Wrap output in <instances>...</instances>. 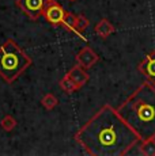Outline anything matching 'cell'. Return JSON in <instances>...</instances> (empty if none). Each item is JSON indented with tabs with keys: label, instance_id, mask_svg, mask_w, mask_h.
Returning <instances> with one entry per match:
<instances>
[{
	"label": "cell",
	"instance_id": "cell-1",
	"mask_svg": "<svg viewBox=\"0 0 155 156\" xmlns=\"http://www.w3.org/2000/svg\"><path fill=\"white\" fill-rule=\"evenodd\" d=\"M75 140L91 156H124L142 141L110 105L101 107L76 132Z\"/></svg>",
	"mask_w": 155,
	"mask_h": 156
},
{
	"label": "cell",
	"instance_id": "cell-10",
	"mask_svg": "<svg viewBox=\"0 0 155 156\" xmlns=\"http://www.w3.org/2000/svg\"><path fill=\"white\" fill-rule=\"evenodd\" d=\"M140 154L144 156H155V139L146 140V141H140Z\"/></svg>",
	"mask_w": 155,
	"mask_h": 156
},
{
	"label": "cell",
	"instance_id": "cell-15",
	"mask_svg": "<svg viewBox=\"0 0 155 156\" xmlns=\"http://www.w3.org/2000/svg\"><path fill=\"white\" fill-rule=\"evenodd\" d=\"M70 2H76V0H70Z\"/></svg>",
	"mask_w": 155,
	"mask_h": 156
},
{
	"label": "cell",
	"instance_id": "cell-12",
	"mask_svg": "<svg viewBox=\"0 0 155 156\" xmlns=\"http://www.w3.org/2000/svg\"><path fill=\"white\" fill-rule=\"evenodd\" d=\"M59 86H60V88L63 90V91L65 92V94H72L74 91H76V90H79V87H78L75 83L72 82V80L70 79V77L65 75L64 77L59 82Z\"/></svg>",
	"mask_w": 155,
	"mask_h": 156
},
{
	"label": "cell",
	"instance_id": "cell-2",
	"mask_svg": "<svg viewBox=\"0 0 155 156\" xmlns=\"http://www.w3.org/2000/svg\"><path fill=\"white\" fill-rule=\"evenodd\" d=\"M117 113L142 141L155 139V86L150 82L139 86L117 107Z\"/></svg>",
	"mask_w": 155,
	"mask_h": 156
},
{
	"label": "cell",
	"instance_id": "cell-13",
	"mask_svg": "<svg viewBox=\"0 0 155 156\" xmlns=\"http://www.w3.org/2000/svg\"><path fill=\"white\" fill-rule=\"evenodd\" d=\"M0 126L4 129L5 132H11L14 128L16 126V121H15V118H14L13 115L5 114V115L0 119Z\"/></svg>",
	"mask_w": 155,
	"mask_h": 156
},
{
	"label": "cell",
	"instance_id": "cell-3",
	"mask_svg": "<svg viewBox=\"0 0 155 156\" xmlns=\"http://www.w3.org/2000/svg\"><path fill=\"white\" fill-rule=\"evenodd\" d=\"M29 65H31V58L13 40L0 46V76L7 83L15 82Z\"/></svg>",
	"mask_w": 155,
	"mask_h": 156
},
{
	"label": "cell",
	"instance_id": "cell-5",
	"mask_svg": "<svg viewBox=\"0 0 155 156\" xmlns=\"http://www.w3.org/2000/svg\"><path fill=\"white\" fill-rule=\"evenodd\" d=\"M46 0H16V4L30 19L37 20L44 14Z\"/></svg>",
	"mask_w": 155,
	"mask_h": 156
},
{
	"label": "cell",
	"instance_id": "cell-11",
	"mask_svg": "<svg viewBox=\"0 0 155 156\" xmlns=\"http://www.w3.org/2000/svg\"><path fill=\"white\" fill-rule=\"evenodd\" d=\"M88 26H90V20H88L87 18L83 16V15H76V19H75V33H74V34L82 37V33L85 31Z\"/></svg>",
	"mask_w": 155,
	"mask_h": 156
},
{
	"label": "cell",
	"instance_id": "cell-8",
	"mask_svg": "<svg viewBox=\"0 0 155 156\" xmlns=\"http://www.w3.org/2000/svg\"><path fill=\"white\" fill-rule=\"evenodd\" d=\"M67 76L70 77L71 80H72L75 84L79 87H83L86 84V83L88 82V79H90V76H88V73L86 72V68H83L82 65H75V67H72L70 71H68Z\"/></svg>",
	"mask_w": 155,
	"mask_h": 156
},
{
	"label": "cell",
	"instance_id": "cell-9",
	"mask_svg": "<svg viewBox=\"0 0 155 156\" xmlns=\"http://www.w3.org/2000/svg\"><path fill=\"white\" fill-rule=\"evenodd\" d=\"M94 31H95V34H97L98 37L108 38L110 34L114 33V26H113L108 19H101L99 22L97 23V26H95Z\"/></svg>",
	"mask_w": 155,
	"mask_h": 156
},
{
	"label": "cell",
	"instance_id": "cell-6",
	"mask_svg": "<svg viewBox=\"0 0 155 156\" xmlns=\"http://www.w3.org/2000/svg\"><path fill=\"white\" fill-rule=\"evenodd\" d=\"M138 69L147 77V82L155 86V50L150 52L142 60V62L138 65Z\"/></svg>",
	"mask_w": 155,
	"mask_h": 156
},
{
	"label": "cell",
	"instance_id": "cell-14",
	"mask_svg": "<svg viewBox=\"0 0 155 156\" xmlns=\"http://www.w3.org/2000/svg\"><path fill=\"white\" fill-rule=\"evenodd\" d=\"M41 103L46 110H52L59 105V101L53 94H45L42 97V99H41Z\"/></svg>",
	"mask_w": 155,
	"mask_h": 156
},
{
	"label": "cell",
	"instance_id": "cell-7",
	"mask_svg": "<svg viewBox=\"0 0 155 156\" xmlns=\"http://www.w3.org/2000/svg\"><path fill=\"white\" fill-rule=\"evenodd\" d=\"M75 60H76L78 64L82 65L83 68H86V69H87V68H91L95 62L98 61V56L95 55L94 50L91 49V48L85 46L83 49H80L79 52L76 53Z\"/></svg>",
	"mask_w": 155,
	"mask_h": 156
},
{
	"label": "cell",
	"instance_id": "cell-4",
	"mask_svg": "<svg viewBox=\"0 0 155 156\" xmlns=\"http://www.w3.org/2000/svg\"><path fill=\"white\" fill-rule=\"evenodd\" d=\"M42 16H45V19L52 25L63 26L65 16H67V11L55 0H46Z\"/></svg>",
	"mask_w": 155,
	"mask_h": 156
}]
</instances>
